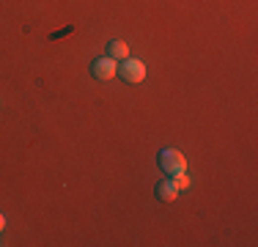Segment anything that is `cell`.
Masks as SVG:
<instances>
[{
  "mask_svg": "<svg viewBox=\"0 0 258 247\" xmlns=\"http://www.w3.org/2000/svg\"><path fill=\"white\" fill-rule=\"evenodd\" d=\"M159 168L168 173V176H179V173H187V159L176 148H162L159 151Z\"/></svg>",
  "mask_w": 258,
  "mask_h": 247,
  "instance_id": "1",
  "label": "cell"
},
{
  "mask_svg": "<svg viewBox=\"0 0 258 247\" xmlns=\"http://www.w3.org/2000/svg\"><path fill=\"white\" fill-rule=\"evenodd\" d=\"M118 77L124 83H143L146 80V64L138 58H124L118 66Z\"/></svg>",
  "mask_w": 258,
  "mask_h": 247,
  "instance_id": "2",
  "label": "cell"
},
{
  "mask_svg": "<svg viewBox=\"0 0 258 247\" xmlns=\"http://www.w3.org/2000/svg\"><path fill=\"white\" fill-rule=\"evenodd\" d=\"M91 74H94L96 80H113L115 74H118V60H113L110 55L96 58L94 64H91Z\"/></svg>",
  "mask_w": 258,
  "mask_h": 247,
  "instance_id": "3",
  "label": "cell"
},
{
  "mask_svg": "<svg viewBox=\"0 0 258 247\" xmlns=\"http://www.w3.org/2000/svg\"><path fill=\"white\" fill-rule=\"evenodd\" d=\"M157 198H159V201H165V203H170V201L179 198V187H176L173 178H162V181L157 184Z\"/></svg>",
  "mask_w": 258,
  "mask_h": 247,
  "instance_id": "4",
  "label": "cell"
},
{
  "mask_svg": "<svg viewBox=\"0 0 258 247\" xmlns=\"http://www.w3.org/2000/svg\"><path fill=\"white\" fill-rule=\"evenodd\" d=\"M107 55L113 60H124V58H129V47L124 44V41H110V44H107Z\"/></svg>",
  "mask_w": 258,
  "mask_h": 247,
  "instance_id": "5",
  "label": "cell"
},
{
  "mask_svg": "<svg viewBox=\"0 0 258 247\" xmlns=\"http://www.w3.org/2000/svg\"><path fill=\"white\" fill-rule=\"evenodd\" d=\"M173 181H176V187H179V190H187V187H189L187 173H179V176H173Z\"/></svg>",
  "mask_w": 258,
  "mask_h": 247,
  "instance_id": "6",
  "label": "cell"
},
{
  "mask_svg": "<svg viewBox=\"0 0 258 247\" xmlns=\"http://www.w3.org/2000/svg\"><path fill=\"white\" fill-rule=\"evenodd\" d=\"M3 228H6V217L0 214V231H3Z\"/></svg>",
  "mask_w": 258,
  "mask_h": 247,
  "instance_id": "7",
  "label": "cell"
}]
</instances>
